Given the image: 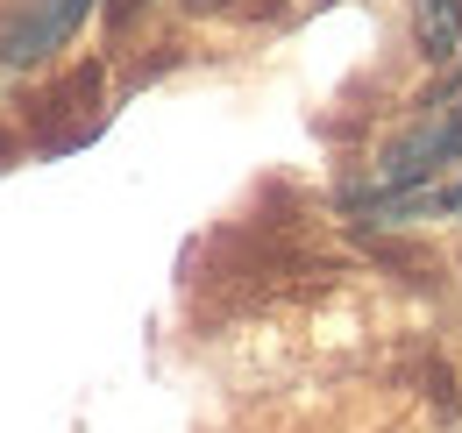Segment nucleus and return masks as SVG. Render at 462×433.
<instances>
[{
  "instance_id": "nucleus-1",
  "label": "nucleus",
  "mask_w": 462,
  "mask_h": 433,
  "mask_svg": "<svg viewBox=\"0 0 462 433\" xmlns=\"http://www.w3.org/2000/svg\"><path fill=\"white\" fill-rule=\"evenodd\" d=\"M462 163V100L441 114H427V121H412L399 143L377 157L370 170V192H377V214H441V192H434V178Z\"/></svg>"
},
{
  "instance_id": "nucleus-2",
  "label": "nucleus",
  "mask_w": 462,
  "mask_h": 433,
  "mask_svg": "<svg viewBox=\"0 0 462 433\" xmlns=\"http://www.w3.org/2000/svg\"><path fill=\"white\" fill-rule=\"evenodd\" d=\"M93 14V0H14V14L0 22V57L7 64H36V57H51Z\"/></svg>"
},
{
  "instance_id": "nucleus-3",
  "label": "nucleus",
  "mask_w": 462,
  "mask_h": 433,
  "mask_svg": "<svg viewBox=\"0 0 462 433\" xmlns=\"http://www.w3.org/2000/svg\"><path fill=\"white\" fill-rule=\"evenodd\" d=\"M412 29L427 64H448L462 51V0H412Z\"/></svg>"
},
{
  "instance_id": "nucleus-4",
  "label": "nucleus",
  "mask_w": 462,
  "mask_h": 433,
  "mask_svg": "<svg viewBox=\"0 0 462 433\" xmlns=\"http://www.w3.org/2000/svg\"><path fill=\"white\" fill-rule=\"evenodd\" d=\"M192 7H214V0H192Z\"/></svg>"
}]
</instances>
